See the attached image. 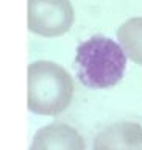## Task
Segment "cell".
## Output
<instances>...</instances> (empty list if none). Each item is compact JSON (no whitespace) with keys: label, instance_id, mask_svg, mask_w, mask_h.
Returning a JSON list of instances; mask_svg holds the SVG:
<instances>
[{"label":"cell","instance_id":"obj_1","mask_svg":"<svg viewBox=\"0 0 142 150\" xmlns=\"http://www.w3.org/2000/svg\"><path fill=\"white\" fill-rule=\"evenodd\" d=\"M126 53L119 42L106 36H92L78 45L75 55L77 75L89 89H108L124 78Z\"/></svg>","mask_w":142,"mask_h":150},{"label":"cell","instance_id":"obj_2","mask_svg":"<svg viewBox=\"0 0 142 150\" xmlns=\"http://www.w3.org/2000/svg\"><path fill=\"white\" fill-rule=\"evenodd\" d=\"M27 106L37 116H58L73 98V78L61 64L39 59L28 66Z\"/></svg>","mask_w":142,"mask_h":150},{"label":"cell","instance_id":"obj_4","mask_svg":"<svg viewBox=\"0 0 142 150\" xmlns=\"http://www.w3.org/2000/svg\"><path fill=\"white\" fill-rule=\"evenodd\" d=\"M92 150H142V125L130 120L108 125L94 138Z\"/></svg>","mask_w":142,"mask_h":150},{"label":"cell","instance_id":"obj_3","mask_svg":"<svg viewBox=\"0 0 142 150\" xmlns=\"http://www.w3.org/2000/svg\"><path fill=\"white\" fill-rule=\"evenodd\" d=\"M28 30L42 38L66 35L73 25V6L70 0H28Z\"/></svg>","mask_w":142,"mask_h":150},{"label":"cell","instance_id":"obj_6","mask_svg":"<svg viewBox=\"0 0 142 150\" xmlns=\"http://www.w3.org/2000/svg\"><path fill=\"white\" fill-rule=\"evenodd\" d=\"M117 39L126 56L142 66V17H131L117 30Z\"/></svg>","mask_w":142,"mask_h":150},{"label":"cell","instance_id":"obj_5","mask_svg":"<svg viewBox=\"0 0 142 150\" xmlns=\"http://www.w3.org/2000/svg\"><path fill=\"white\" fill-rule=\"evenodd\" d=\"M30 150H86V144L73 127L55 122L36 131Z\"/></svg>","mask_w":142,"mask_h":150}]
</instances>
